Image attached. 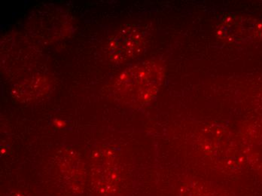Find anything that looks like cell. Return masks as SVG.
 <instances>
[{"label": "cell", "instance_id": "cell-4", "mask_svg": "<svg viewBox=\"0 0 262 196\" xmlns=\"http://www.w3.org/2000/svg\"><path fill=\"white\" fill-rule=\"evenodd\" d=\"M7 196H28L27 194L23 193V192H12V193L9 194Z\"/></svg>", "mask_w": 262, "mask_h": 196}, {"label": "cell", "instance_id": "cell-1", "mask_svg": "<svg viewBox=\"0 0 262 196\" xmlns=\"http://www.w3.org/2000/svg\"><path fill=\"white\" fill-rule=\"evenodd\" d=\"M164 76V67L159 60L140 62L118 75L113 83V93L123 104L143 106L157 95Z\"/></svg>", "mask_w": 262, "mask_h": 196}, {"label": "cell", "instance_id": "cell-2", "mask_svg": "<svg viewBox=\"0 0 262 196\" xmlns=\"http://www.w3.org/2000/svg\"><path fill=\"white\" fill-rule=\"evenodd\" d=\"M148 33L137 26L126 27L115 34L108 42L110 59L121 63L139 56L148 42Z\"/></svg>", "mask_w": 262, "mask_h": 196}, {"label": "cell", "instance_id": "cell-3", "mask_svg": "<svg viewBox=\"0 0 262 196\" xmlns=\"http://www.w3.org/2000/svg\"><path fill=\"white\" fill-rule=\"evenodd\" d=\"M182 196H226L220 188L201 183L184 184Z\"/></svg>", "mask_w": 262, "mask_h": 196}]
</instances>
